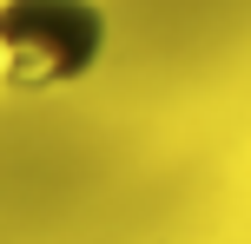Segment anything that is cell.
Segmentation results:
<instances>
[{"label":"cell","mask_w":251,"mask_h":244,"mask_svg":"<svg viewBox=\"0 0 251 244\" xmlns=\"http://www.w3.org/2000/svg\"><path fill=\"white\" fill-rule=\"evenodd\" d=\"M113 20L100 0H0V92L47 99L100 73Z\"/></svg>","instance_id":"6da1fadb"}]
</instances>
